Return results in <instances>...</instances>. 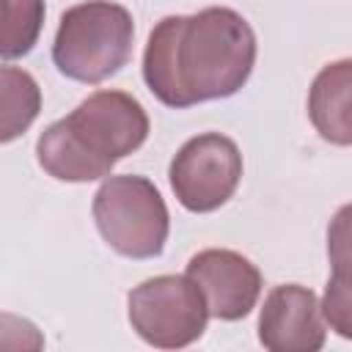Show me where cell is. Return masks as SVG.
<instances>
[{
    "label": "cell",
    "mask_w": 352,
    "mask_h": 352,
    "mask_svg": "<svg viewBox=\"0 0 352 352\" xmlns=\"http://www.w3.org/2000/svg\"><path fill=\"white\" fill-rule=\"evenodd\" d=\"M256 63V33L234 8L212 6L154 25L143 52V80L168 107L234 96Z\"/></svg>",
    "instance_id": "1"
},
{
    "label": "cell",
    "mask_w": 352,
    "mask_h": 352,
    "mask_svg": "<svg viewBox=\"0 0 352 352\" xmlns=\"http://www.w3.org/2000/svg\"><path fill=\"white\" fill-rule=\"evenodd\" d=\"M148 138V116L126 91H96L36 140V160L58 182H94L138 151Z\"/></svg>",
    "instance_id": "2"
},
{
    "label": "cell",
    "mask_w": 352,
    "mask_h": 352,
    "mask_svg": "<svg viewBox=\"0 0 352 352\" xmlns=\"http://www.w3.org/2000/svg\"><path fill=\"white\" fill-rule=\"evenodd\" d=\"M132 14L110 0H88L63 11L52 60L60 74L77 82H102L121 72L132 55Z\"/></svg>",
    "instance_id": "3"
},
{
    "label": "cell",
    "mask_w": 352,
    "mask_h": 352,
    "mask_svg": "<svg viewBox=\"0 0 352 352\" xmlns=\"http://www.w3.org/2000/svg\"><path fill=\"white\" fill-rule=\"evenodd\" d=\"M91 212L102 239L126 258H154L168 242V206L146 176H107Z\"/></svg>",
    "instance_id": "4"
},
{
    "label": "cell",
    "mask_w": 352,
    "mask_h": 352,
    "mask_svg": "<svg viewBox=\"0 0 352 352\" xmlns=\"http://www.w3.org/2000/svg\"><path fill=\"white\" fill-rule=\"evenodd\" d=\"M132 330L151 346L182 349L206 330L209 311L201 289L187 275H157L126 294Z\"/></svg>",
    "instance_id": "5"
},
{
    "label": "cell",
    "mask_w": 352,
    "mask_h": 352,
    "mask_svg": "<svg viewBox=\"0 0 352 352\" xmlns=\"http://www.w3.org/2000/svg\"><path fill=\"white\" fill-rule=\"evenodd\" d=\"M170 187L187 212H214L239 187L242 154L239 146L220 132L190 138L170 160Z\"/></svg>",
    "instance_id": "6"
},
{
    "label": "cell",
    "mask_w": 352,
    "mask_h": 352,
    "mask_svg": "<svg viewBox=\"0 0 352 352\" xmlns=\"http://www.w3.org/2000/svg\"><path fill=\"white\" fill-rule=\"evenodd\" d=\"M187 278L201 289L206 311L214 319H245L261 294L258 267L228 248H206L187 261Z\"/></svg>",
    "instance_id": "7"
},
{
    "label": "cell",
    "mask_w": 352,
    "mask_h": 352,
    "mask_svg": "<svg viewBox=\"0 0 352 352\" xmlns=\"http://www.w3.org/2000/svg\"><path fill=\"white\" fill-rule=\"evenodd\" d=\"M319 300L308 286H275L258 314V341L270 352H319L324 346Z\"/></svg>",
    "instance_id": "8"
},
{
    "label": "cell",
    "mask_w": 352,
    "mask_h": 352,
    "mask_svg": "<svg viewBox=\"0 0 352 352\" xmlns=\"http://www.w3.org/2000/svg\"><path fill=\"white\" fill-rule=\"evenodd\" d=\"M349 85H352V60L341 58L314 77L308 91V116L316 132L336 146L352 143V124H349Z\"/></svg>",
    "instance_id": "9"
},
{
    "label": "cell",
    "mask_w": 352,
    "mask_h": 352,
    "mask_svg": "<svg viewBox=\"0 0 352 352\" xmlns=\"http://www.w3.org/2000/svg\"><path fill=\"white\" fill-rule=\"evenodd\" d=\"M41 113V88L30 72L0 66V143L22 138Z\"/></svg>",
    "instance_id": "10"
},
{
    "label": "cell",
    "mask_w": 352,
    "mask_h": 352,
    "mask_svg": "<svg viewBox=\"0 0 352 352\" xmlns=\"http://www.w3.org/2000/svg\"><path fill=\"white\" fill-rule=\"evenodd\" d=\"M44 28V0H0V58L28 55Z\"/></svg>",
    "instance_id": "11"
},
{
    "label": "cell",
    "mask_w": 352,
    "mask_h": 352,
    "mask_svg": "<svg viewBox=\"0 0 352 352\" xmlns=\"http://www.w3.org/2000/svg\"><path fill=\"white\" fill-rule=\"evenodd\" d=\"M322 316L330 322V327L341 336L349 338L352 336V322H349V275H346V258L336 261V275L327 283L324 292V302L319 305Z\"/></svg>",
    "instance_id": "12"
},
{
    "label": "cell",
    "mask_w": 352,
    "mask_h": 352,
    "mask_svg": "<svg viewBox=\"0 0 352 352\" xmlns=\"http://www.w3.org/2000/svg\"><path fill=\"white\" fill-rule=\"evenodd\" d=\"M0 349L38 352V349H44V333L30 319L0 311Z\"/></svg>",
    "instance_id": "13"
}]
</instances>
